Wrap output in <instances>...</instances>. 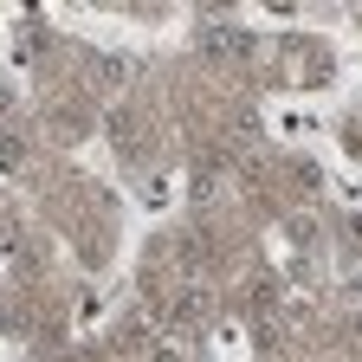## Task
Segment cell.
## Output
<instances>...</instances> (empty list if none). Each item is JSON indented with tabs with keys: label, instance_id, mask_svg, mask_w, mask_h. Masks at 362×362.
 Here are the masks:
<instances>
[{
	"label": "cell",
	"instance_id": "6da1fadb",
	"mask_svg": "<svg viewBox=\"0 0 362 362\" xmlns=\"http://www.w3.org/2000/svg\"><path fill=\"white\" fill-rule=\"evenodd\" d=\"M246 45H252V39H246L240 26H207V52H246Z\"/></svg>",
	"mask_w": 362,
	"mask_h": 362
},
{
	"label": "cell",
	"instance_id": "7a4b0ae2",
	"mask_svg": "<svg viewBox=\"0 0 362 362\" xmlns=\"http://www.w3.org/2000/svg\"><path fill=\"white\" fill-rule=\"evenodd\" d=\"M201 317H207V291H188L175 304V324H201Z\"/></svg>",
	"mask_w": 362,
	"mask_h": 362
},
{
	"label": "cell",
	"instance_id": "3957f363",
	"mask_svg": "<svg viewBox=\"0 0 362 362\" xmlns=\"http://www.w3.org/2000/svg\"><path fill=\"white\" fill-rule=\"evenodd\" d=\"M123 71H129L123 59H98V78H104V84H123Z\"/></svg>",
	"mask_w": 362,
	"mask_h": 362
}]
</instances>
